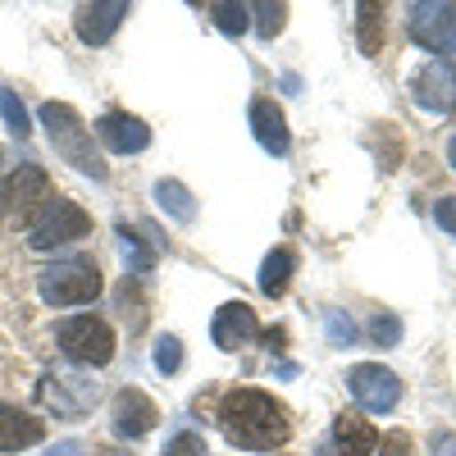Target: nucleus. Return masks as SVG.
Masks as SVG:
<instances>
[{
	"label": "nucleus",
	"mask_w": 456,
	"mask_h": 456,
	"mask_svg": "<svg viewBox=\"0 0 456 456\" xmlns=\"http://www.w3.org/2000/svg\"><path fill=\"white\" fill-rule=\"evenodd\" d=\"M156 201H160V210H165L169 219H178V224H192V219H197V201H192V192H187L178 178H160V183H156Z\"/></svg>",
	"instance_id": "19"
},
{
	"label": "nucleus",
	"mask_w": 456,
	"mask_h": 456,
	"mask_svg": "<svg viewBox=\"0 0 456 456\" xmlns=\"http://www.w3.org/2000/svg\"><path fill=\"white\" fill-rule=\"evenodd\" d=\"M447 160H452V169H456V137L447 142Z\"/></svg>",
	"instance_id": "31"
},
{
	"label": "nucleus",
	"mask_w": 456,
	"mask_h": 456,
	"mask_svg": "<svg viewBox=\"0 0 456 456\" xmlns=\"http://www.w3.org/2000/svg\"><path fill=\"white\" fill-rule=\"evenodd\" d=\"M256 333H260V320H256V311L247 306V301H228V306H219L215 320H210V342H215L219 352L247 347Z\"/></svg>",
	"instance_id": "11"
},
{
	"label": "nucleus",
	"mask_w": 456,
	"mask_h": 456,
	"mask_svg": "<svg viewBox=\"0 0 456 456\" xmlns=\"http://www.w3.org/2000/svg\"><path fill=\"white\" fill-rule=\"evenodd\" d=\"M124 19H128V0H96V5H78L73 32H78L83 46H105Z\"/></svg>",
	"instance_id": "12"
},
{
	"label": "nucleus",
	"mask_w": 456,
	"mask_h": 456,
	"mask_svg": "<svg viewBox=\"0 0 456 456\" xmlns=\"http://www.w3.org/2000/svg\"><path fill=\"white\" fill-rule=\"evenodd\" d=\"M151 361H156L160 374H178V370H183V342H178L174 333L156 338V352H151Z\"/></svg>",
	"instance_id": "24"
},
{
	"label": "nucleus",
	"mask_w": 456,
	"mask_h": 456,
	"mask_svg": "<svg viewBox=\"0 0 456 456\" xmlns=\"http://www.w3.org/2000/svg\"><path fill=\"white\" fill-rule=\"evenodd\" d=\"M411 101L429 114H452L456 110V64L429 60L425 69H415L411 78Z\"/></svg>",
	"instance_id": "9"
},
{
	"label": "nucleus",
	"mask_w": 456,
	"mask_h": 456,
	"mask_svg": "<svg viewBox=\"0 0 456 456\" xmlns=\"http://www.w3.org/2000/svg\"><path fill=\"white\" fill-rule=\"evenodd\" d=\"M292 270H297V260H292L288 247L270 251V256H265V265H260V292L265 297H283L288 283H292Z\"/></svg>",
	"instance_id": "18"
},
{
	"label": "nucleus",
	"mask_w": 456,
	"mask_h": 456,
	"mask_svg": "<svg viewBox=\"0 0 456 456\" xmlns=\"http://www.w3.org/2000/svg\"><path fill=\"white\" fill-rule=\"evenodd\" d=\"M206 14L215 19V28L224 32V37H242L247 32V5H228V0H215V5H206Z\"/></svg>",
	"instance_id": "21"
},
{
	"label": "nucleus",
	"mask_w": 456,
	"mask_h": 456,
	"mask_svg": "<svg viewBox=\"0 0 456 456\" xmlns=\"http://www.w3.org/2000/svg\"><path fill=\"white\" fill-rule=\"evenodd\" d=\"M42 438H46V425L37 415L0 402V452H23V447H37Z\"/></svg>",
	"instance_id": "17"
},
{
	"label": "nucleus",
	"mask_w": 456,
	"mask_h": 456,
	"mask_svg": "<svg viewBox=\"0 0 456 456\" xmlns=\"http://www.w3.org/2000/svg\"><path fill=\"white\" fill-rule=\"evenodd\" d=\"M379 447V429L370 420H361V415H338L320 456H374Z\"/></svg>",
	"instance_id": "14"
},
{
	"label": "nucleus",
	"mask_w": 456,
	"mask_h": 456,
	"mask_svg": "<svg viewBox=\"0 0 456 456\" xmlns=\"http://www.w3.org/2000/svg\"><path fill=\"white\" fill-rule=\"evenodd\" d=\"M411 37L425 51L443 55L447 64L456 60V5H443V0H429V5L411 10Z\"/></svg>",
	"instance_id": "6"
},
{
	"label": "nucleus",
	"mask_w": 456,
	"mask_h": 456,
	"mask_svg": "<svg viewBox=\"0 0 456 456\" xmlns=\"http://www.w3.org/2000/svg\"><path fill=\"white\" fill-rule=\"evenodd\" d=\"M42 397L55 415H87L101 397L96 379L92 374H78V370H55L42 379Z\"/></svg>",
	"instance_id": "8"
},
{
	"label": "nucleus",
	"mask_w": 456,
	"mask_h": 456,
	"mask_svg": "<svg viewBox=\"0 0 456 456\" xmlns=\"http://www.w3.org/2000/svg\"><path fill=\"white\" fill-rule=\"evenodd\" d=\"M37 201H51V178L42 165H19V174H10V183L0 187V206L5 215H28Z\"/></svg>",
	"instance_id": "13"
},
{
	"label": "nucleus",
	"mask_w": 456,
	"mask_h": 456,
	"mask_svg": "<svg viewBox=\"0 0 456 456\" xmlns=\"http://www.w3.org/2000/svg\"><path fill=\"white\" fill-rule=\"evenodd\" d=\"M96 456H119V452H110V447H101V452H96Z\"/></svg>",
	"instance_id": "33"
},
{
	"label": "nucleus",
	"mask_w": 456,
	"mask_h": 456,
	"mask_svg": "<svg viewBox=\"0 0 456 456\" xmlns=\"http://www.w3.org/2000/svg\"><path fill=\"white\" fill-rule=\"evenodd\" d=\"M251 133L260 142V151H270V156H288L292 151V133H288V119H283V110L270 101V96H256L251 101Z\"/></svg>",
	"instance_id": "16"
},
{
	"label": "nucleus",
	"mask_w": 456,
	"mask_h": 456,
	"mask_svg": "<svg viewBox=\"0 0 456 456\" xmlns=\"http://www.w3.org/2000/svg\"><path fill=\"white\" fill-rule=\"evenodd\" d=\"M87 233H92V215L69 197H51L42 206V215L32 219V228H28V247L51 251V247H64V242H78Z\"/></svg>",
	"instance_id": "5"
},
{
	"label": "nucleus",
	"mask_w": 456,
	"mask_h": 456,
	"mask_svg": "<svg viewBox=\"0 0 456 456\" xmlns=\"http://www.w3.org/2000/svg\"><path fill=\"white\" fill-rule=\"evenodd\" d=\"M324 333H329L333 347H352V342H356V324H352L347 311H329L324 315Z\"/></svg>",
	"instance_id": "25"
},
{
	"label": "nucleus",
	"mask_w": 456,
	"mask_h": 456,
	"mask_svg": "<svg viewBox=\"0 0 456 456\" xmlns=\"http://www.w3.org/2000/svg\"><path fill=\"white\" fill-rule=\"evenodd\" d=\"M156 420H160V411L142 388H124L119 397H114V434L119 438H128V443L146 438L151 429H156Z\"/></svg>",
	"instance_id": "15"
},
{
	"label": "nucleus",
	"mask_w": 456,
	"mask_h": 456,
	"mask_svg": "<svg viewBox=\"0 0 456 456\" xmlns=\"http://www.w3.org/2000/svg\"><path fill=\"white\" fill-rule=\"evenodd\" d=\"M219 429L224 438L242 452H274L292 438L288 411L260 388H233L219 402Z\"/></svg>",
	"instance_id": "1"
},
{
	"label": "nucleus",
	"mask_w": 456,
	"mask_h": 456,
	"mask_svg": "<svg viewBox=\"0 0 456 456\" xmlns=\"http://www.w3.org/2000/svg\"><path fill=\"white\" fill-rule=\"evenodd\" d=\"M42 128H46V137H51V146H55V156H60L69 169H78V174L92 178V183H105V178H110L105 160L96 156V146H92V128L83 124V114L73 110L69 101H46V105H42Z\"/></svg>",
	"instance_id": "2"
},
{
	"label": "nucleus",
	"mask_w": 456,
	"mask_h": 456,
	"mask_svg": "<svg viewBox=\"0 0 456 456\" xmlns=\"http://www.w3.org/2000/svg\"><path fill=\"white\" fill-rule=\"evenodd\" d=\"M119 251H124V265H128V274H151V265H156V251H151L128 224H119Z\"/></svg>",
	"instance_id": "20"
},
{
	"label": "nucleus",
	"mask_w": 456,
	"mask_h": 456,
	"mask_svg": "<svg viewBox=\"0 0 456 456\" xmlns=\"http://www.w3.org/2000/svg\"><path fill=\"white\" fill-rule=\"evenodd\" d=\"M37 292L46 306H87L101 297V270L96 260H55L51 270L37 274Z\"/></svg>",
	"instance_id": "3"
},
{
	"label": "nucleus",
	"mask_w": 456,
	"mask_h": 456,
	"mask_svg": "<svg viewBox=\"0 0 456 456\" xmlns=\"http://www.w3.org/2000/svg\"><path fill=\"white\" fill-rule=\"evenodd\" d=\"M356 14H361V51L374 55L379 46H384V10L379 5H356Z\"/></svg>",
	"instance_id": "22"
},
{
	"label": "nucleus",
	"mask_w": 456,
	"mask_h": 456,
	"mask_svg": "<svg viewBox=\"0 0 456 456\" xmlns=\"http://www.w3.org/2000/svg\"><path fill=\"white\" fill-rule=\"evenodd\" d=\"M379 456H415L411 434H406V429H393V434L384 438V452H379Z\"/></svg>",
	"instance_id": "29"
},
{
	"label": "nucleus",
	"mask_w": 456,
	"mask_h": 456,
	"mask_svg": "<svg viewBox=\"0 0 456 456\" xmlns=\"http://www.w3.org/2000/svg\"><path fill=\"white\" fill-rule=\"evenodd\" d=\"M0 114H5V124H10V133H14L19 142L32 133V124H28V110H23V101H19L10 87H0Z\"/></svg>",
	"instance_id": "23"
},
{
	"label": "nucleus",
	"mask_w": 456,
	"mask_h": 456,
	"mask_svg": "<svg viewBox=\"0 0 456 456\" xmlns=\"http://www.w3.org/2000/svg\"><path fill=\"white\" fill-rule=\"evenodd\" d=\"M55 342L60 352L73 361V365H87V370H101L114 361V329L96 315H73L55 329Z\"/></svg>",
	"instance_id": "4"
},
{
	"label": "nucleus",
	"mask_w": 456,
	"mask_h": 456,
	"mask_svg": "<svg viewBox=\"0 0 456 456\" xmlns=\"http://www.w3.org/2000/svg\"><path fill=\"white\" fill-rule=\"evenodd\" d=\"M370 338L379 342V347H393V342L402 338V320L397 315H374L370 320Z\"/></svg>",
	"instance_id": "27"
},
{
	"label": "nucleus",
	"mask_w": 456,
	"mask_h": 456,
	"mask_svg": "<svg viewBox=\"0 0 456 456\" xmlns=\"http://www.w3.org/2000/svg\"><path fill=\"white\" fill-rule=\"evenodd\" d=\"M96 142L114 156H137V151L151 146V128L137 119V114H124V110H110L96 119Z\"/></svg>",
	"instance_id": "10"
},
{
	"label": "nucleus",
	"mask_w": 456,
	"mask_h": 456,
	"mask_svg": "<svg viewBox=\"0 0 456 456\" xmlns=\"http://www.w3.org/2000/svg\"><path fill=\"white\" fill-rule=\"evenodd\" d=\"M256 14H260V37L270 42V37H279L283 32V23H288V5H256Z\"/></svg>",
	"instance_id": "26"
},
{
	"label": "nucleus",
	"mask_w": 456,
	"mask_h": 456,
	"mask_svg": "<svg viewBox=\"0 0 456 456\" xmlns=\"http://www.w3.org/2000/svg\"><path fill=\"white\" fill-rule=\"evenodd\" d=\"M347 388H352V397H356L370 415H388V411L402 402V379H397L388 365H374V361L352 365Z\"/></svg>",
	"instance_id": "7"
},
{
	"label": "nucleus",
	"mask_w": 456,
	"mask_h": 456,
	"mask_svg": "<svg viewBox=\"0 0 456 456\" xmlns=\"http://www.w3.org/2000/svg\"><path fill=\"white\" fill-rule=\"evenodd\" d=\"M165 456H206V443H201V434H174L165 443Z\"/></svg>",
	"instance_id": "28"
},
{
	"label": "nucleus",
	"mask_w": 456,
	"mask_h": 456,
	"mask_svg": "<svg viewBox=\"0 0 456 456\" xmlns=\"http://www.w3.org/2000/svg\"><path fill=\"white\" fill-rule=\"evenodd\" d=\"M51 456H73V443H64V447H55Z\"/></svg>",
	"instance_id": "32"
},
{
	"label": "nucleus",
	"mask_w": 456,
	"mask_h": 456,
	"mask_svg": "<svg viewBox=\"0 0 456 456\" xmlns=\"http://www.w3.org/2000/svg\"><path fill=\"white\" fill-rule=\"evenodd\" d=\"M434 219H438V228H443V233H452V238H456V197H438V206H434Z\"/></svg>",
	"instance_id": "30"
}]
</instances>
